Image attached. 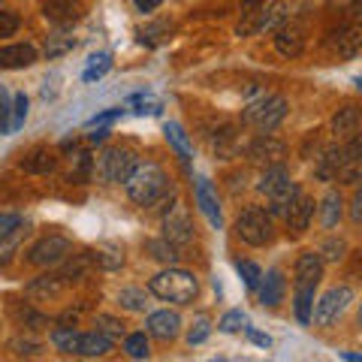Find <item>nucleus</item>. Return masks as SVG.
Segmentation results:
<instances>
[{
	"label": "nucleus",
	"instance_id": "obj_1",
	"mask_svg": "<svg viewBox=\"0 0 362 362\" xmlns=\"http://www.w3.org/2000/svg\"><path fill=\"white\" fill-rule=\"evenodd\" d=\"M323 278V257L314 254V251H305L299 254L296 259V299H293V305H296V320L302 326L311 323V308H314V290L317 284H320Z\"/></svg>",
	"mask_w": 362,
	"mask_h": 362
},
{
	"label": "nucleus",
	"instance_id": "obj_2",
	"mask_svg": "<svg viewBox=\"0 0 362 362\" xmlns=\"http://www.w3.org/2000/svg\"><path fill=\"white\" fill-rule=\"evenodd\" d=\"M124 187H127V197L136 206L148 209V206H157L169 194V178L157 163H136L127 181H124Z\"/></svg>",
	"mask_w": 362,
	"mask_h": 362
},
{
	"label": "nucleus",
	"instance_id": "obj_3",
	"mask_svg": "<svg viewBox=\"0 0 362 362\" xmlns=\"http://www.w3.org/2000/svg\"><path fill=\"white\" fill-rule=\"evenodd\" d=\"M148 290L154 293L157 299H163V302L187 305V302H194V296L199 293V281H197L194 272L169 266V269L160 272V275H154L148 281Z\"/></svg>",
	"mask_w": 362,
	"mask_h": 362
},
{
	"label": "nucleus",
	"instance_id": "obj_4",
	"mask_svg": "<svg viewBox=\"0 0 362 362\" xmlns=\"http://www.w3.org/2000/svg\"><path fill=\"white\" fill-rule=\"evenodd\" d=\"M235 235L251 247H263L275 239V221H272V214L266 209L247 206V209H242L239 218H235Z\"/></svg>",
	"mask_w": 362,
	"mask_h": 362
},
{
	"label": "nucleus",
	"instance_id": "obj_5",
	"mask_svg": "<svg viewBox=\"0 0 362 362\" xmlns=\"http://www.w3.org/2000/svg\"><path fill=\"white\" fill-rule=\"evenodd\" d=\"M290 18V6L275 0V4H257V6H245V18L239 21L235 33L239 37H254L263 30H275L278 25H284Z\"/></svg>",
	"mask_w": 362,
	"mask_h": 362
},
{
	"label": "nucleus",
	"instance_id": "obj_6",
	"mask_svg": "<svg viewBox=\"0 0 362 362\" xmlns=\"http://www.w3.org/2000/svg\"><path fill=\"white\" fill-rule=\"evenodd\" d=\"M242 118H245V124H251V127L272 133L281 121L287 118V100L281 94H263V97H257L254 103H247Z\"/></svg>",
	"mask_w": 362,
	"mask_h": 362
},
{
	"label": "nucleus",
	"instance_id": "obj_7",
	"mask_svg": "<svg viewBox=\"0 0 362 362\" xmlns=\"http://www.w3.org/2000/svg\"><path fill=\"white\" fill-rule=\"evenodd\" d=\"M354 302V290H350L347 284H335L323 293L320 299L314 302V308H311V320L314 326H332L338 317H341L347 311V305Z\"/></svg>",
	"mask_w": 362,
	"mask_h": 362
},
{
	"label": "nucleus",
	"instance_id": "obj_8",
	"mask_svg": "<svg viewBox=\"0 0 362 362\" xmlns=\"http://www.w3.org/2000/svg\"><path fill=\"white\" fill-rule=\"evenodd\" d=\"M70 254H73L70 239H64V235H42V239L28 251V263L40 266V269H54Z\"/></svg>",
	"mask_w": 362,
	"mask_h": 362
},
{
	"label": "nucleus",
	"instance_id": "obj_9",
	"mask_svg": "<svg viewBox=\"0 0 362 362\" xmlns=\"http://www.w3.org/2000/svg\"><path fill=\"white\" fill-rule=\"evenodd\" d=\"M136 163L139 160H136V154L130 148H109V151L100 154L97 169H100V175H103L106 181H112V185H124Z\"/></svg>",
	"mask_w": 362,
	"mask_h": 362
},
{
	"label": "nucleus",
	"instance_id": "obj_10",
	"mask_svg": "<svg viewBox=\"0 0 362 362\" xmlns=\"http://www.w3.org/2000/svg\"><path fill=\"white\" fill-rule=\"evenodd\" d=\"M247 157H251L257 166H275V163H284L287 145L281 142L278 136L263 133V136H257V139H251V145H247Z\"/></svg>",
	"mask_w": 362,
	"mask_h": 362
},
{
	"label": "nucleus",
	"instance_id": "obj_11",
	"mask_svg": "<svg viewBox=\"0 0 362 362\" xmlns=\"http://www.w3.org/2000/svg\"><path fill=\"white\" fill-rule=\"evenodd\" d=\"M163 239H169L175 247L194 242V223H190L185 206H173L163 214Z\"/></svg>",
	"mask_w": 362,
	"mask_h": 362
},
{
	"label": "nucleus",
	"instance_id": "obj_12",
	"mask_svg": "<svg viewBox=\"0 0 362 362\" xmlns=\"http://www.w3.org/2000/svg\"><path fill=\"white\" fill-rule=\"evenodd\" d=\"M275 49L284 54V58H299L305 52V28L299 21H284V25L275 28Z\"/></svg>",
	"mask_w": 362,
	"mask_h": 362
},
{
	"label": "nucleus",
	"instance_id": "obj_13",
	"mask_svg": "<svg viewBox=\"0 0 362 362\" xmlns=\"http://www.w3.org/2000/svg\"><path fill=\"white\" fill-rule=\"evenodd\" d=\"M197 206L199 211L206 214V221L214 226V230H221L223 226V214H221V202H218V190L209 178H199L197 181Z\"/></svg>",
	"mask_w": 362,
	"mask_h": 362
},
{
	"label": "nucleus",
	"instance_id": "obj_14",
	"mask_svg": "<svg viewBox=\"0 0 362 362\" xmlns=\"http://www.w3.org/2000/svg\"><path fill=\"white\" fill-rule=\"evenodd\" d=\"M45 21H52L54 28H70L82 18V4L78 0H49L42 6Z\"/></svg>",
	"mask_w": 362,
	"mask_h": 362
},
{
	"label": "nucleus",
	"instance_id": "obj_15",
	"mask_svg": "<svg viewBox=\"0 0 362 362\" xmlns=\"http://www.w3.org/2000/svg\"><path fill=\"white\" fill-rule=\"evenodd\" d=\"M311 218H314V199H311L308 194H302V190H299L284 221H287V226L293 230V235H302V233L311 226Z\"/></svg>",
	"mask_w": 362,
	"mask_h": 362
},
{
	"label": "nucleus",
	"instance_id": "obj_16",
	"mask_svg": "<svg viewBox=\"0 0 362 362\" xmlns=\"http://www.w3.org/2000/svg\"><path fill=\"white\" fill-rule=\"evenodd\" d=\"M257 290H259V302L263 305H272V308H275V305L284 302L287 281H284V275H281V269H269L266 275H259Z\"/></svg>",
	"mask_w": 362,
	"mask_h": 362
},
{
	"label": "nucleus",
	"instance_id": "obj_17",
	"mask_svg": "<svg viewBox=\"0 0 362 362\" xmlns=\"http://www.w3.org/2000/svg\"><path fill=\"white\" fill-rule=\"evenodd\" d=\"M145 326H148V332L154 338H160V341H173V338H178V332H181V317L175 311L163 308V311L148 314V323Z\"/></svg>",
	"mask_w": 362,
	"mask_h": 362
},
{
	"label": "nucleus",
	"instance_id": "obj_18",
	"mask_svg": "<svg viewBox=\"0 0 362 362\" xmlns=\"http://www.w3.org/2000/svg\"><path fill=\"white\" fill-rule=\"evenodd\" d=\"M37 64V49L30 42H16L0 49V66L4 70H25V66Z\"/></svg>",
	"mask_w": 362,
	"mask_h": 362
},
{
	"label": "nucleus",
	"instance_id": "obj_19",
	"mask_svg": "<svg viewBox=\"0 0 362 362\" xmlns=\"http://www.w3.org/2000/svg\"><path fill=\"white\" fill-rule=\"evenodd\" d=\"M341 160H344V145H326L314 163V175L320 181H335L338 169H341Z\"/></svg>",
	"mask_w": 362,
	"mask_h": 362
},
{
	"label": "nucleus",
	"instance_id": "obj_20",
	"mask_svg": "<svg viewBox=\"0 0 362 362\" xmlns=\"http://www.w3.org/2000/svg\"><path fill=\"white\" fill-rule=\"evenodd\" d=\"M332 45H335V52L341 54V58H356V54H359V45H362V28L356 25V21H350V25L338 28Z\"/></svg>",
	"mask_w": 362,
	"mask_h": 362
},
{
	"label": "nucleus",
	"instance_id": "obj_21",
	"mask_svg": "<svg viewBox=\"0 0 362 362\" xmlns=\"http://www.w3.org/2000/svg\"><path fill=\"white\" fill-rule=\"evenodd\" d=\"M290 173H287V166L284 163H275V166H263V178H259V194H266V197H275L281 194L287 185H290Z\"/></svg>",
	"mask_w": 362,
	"mask_h": 362
},
{
	"label": "nucleus",
	"instance_id": "obj_22",
	"mask_svg": "<svg viewBox=\"0 0 362 362\" xmlns=\"http://www.w3.org/2000/svg\"><path fill=\"white\" fill-rule=\"evenodd\" d=\"M88 257H90V266H100L106 272H115V269L124 266V251L118 245H112V242H103V245L90 247Z\"/></svg>",
	"mask_w": 362,
	"mask_h": 362
},
{
	"label": "nucleus",
	"instance_id": "obj_23",
	"mask_svg": "<svg viewBox=\"0 0 362 362\" xmlns=\"http://www.w3.org/2000/svg\"><path fill=\"white\" fill-rule=\"evenodd\" d=\"M344 218V199L338 190H326V197L320 199V223L326 226V230H332V226H338Z\"/></svg>",
	"mask_w": 362,
	"mask_h": 362
},
{
	"label": "nucleus",
	"instance_id": "obj_24",
	"mask_svg": "<svg viewBox=\"0 0 362 362\" xmlns=\"http://www.w3.org/2000/svg\"><path fill=\"white\" fill-rule=\"evenodd\" d=\"M21 169L30 175H49L58 169V157H54L49 148H37V151H30L25 160H21Z\"/></svg>",
	"mask_w": 362,
	"mask_h": 362
},
{
	"label": "nucleus",
	"instance_id": "obj_25",
	"mask_svg": "<svg viewBox=\"0 0 362 362\" xmlns=\"http://www.w3.org/2000/svg\"><path fill=\"white\" fill-rule=\"evenodd\" d=\"M109 350H112V338L94 329V332H82L76 356H106Z\"/></svg>",
	"mask_w": 362,
	"mask_h": 362
},
{
	"label": "nucleus",
	"instance_id": "obj_26",
	"mask_svg": "<svg viewBox=\"0 0 362 362\" xmlns=\"http://www.w3.org/2000/svg\"><path fill=\"white\" fill-rule=\"evenodd\" d=\"M332 133L338 139H350L354 133H359V109L356 106H344L335 112L332 118Z\"/></svg>",
	"mask_w": 362,
	"mask_h": 362
},
{
	"label": "nucleus",
	"instance_id": "obj_27",
	"mask_svg": "<svg viewBox=\"0 0 362 362\" xmlns=\"http://www.w3.org/2000/svg\"><path fill=\"white\" fill-rule=\"evenodd\" d=\"M163 133H166V139H169V145L175 148V154L181 157V163H190V157H194V145H190V139H187V133L181 130V124H175V121H169L166 127H163Z\"/></svg>",
	"mask_w": 362,
	"mask_h": 362
},
{
	"label": "nucleus",
	"instance_id": "obj_28",
	"mask_svg": "<svg viewBox=\"0 0 362 362\" xmlns=\"http://www.w3.org/2000/svg\"><path fill=\"white\" fill-rule=\"evenodd\" d=\"M73 49H76V37L73 33H66V28H58L52 37H45V58L49 61L61 58V54L73 52Z\"/></svg>",
	"mask_w": 362,
	"mask_h": 362
},
{
	"label": "nucleus",
	"instance_id": "obj_29",
	"mask_svg": "<svg viewBox=\"0 0 362 362\" xmlns=\"http://www.w3.org/2000/svg\"><path fill=\"white\" fill-rule=\"evenodd\" d=\"M299 185L296 181H290V185L281 190V194H275V197H269V214L272 218H287V211H290V206H293V199H296V194H299Z\"/></svg>",
	"mask_w": 362,
	"mask_h": 362
},
{
	"label": "nucleus",
	"instance_id": "obj_30",
	"mask_svg": "<svg viewBox=\"0 0 362 362\" xmlns=\"http://www.w3.org/2000/svg\"><path fill=\"white\" fill-rule=\"evenodd\" d=\"M211 151L221 157H235L239 154V136L233 127H223L218 136H211Z\"/></svg>",
	"mask_w": 362,
	"mask_h": 362
},
{
	"label": "nucleus",
	"instance_id": "obj_31",
	"mask_svg": "<svg viewBox=\"0 0 362 362\" xmlns=\"http://www.w3.org/2000/svg\"><path fill=\"white\" fill-rule=\"evenodd\" d=\"M109 70H112V54L109 52H97V54H90L88 58V66H85L82 78L85 82H97V78H103Z\"/></svg>",
	"mask_w": 362,
	"mask_h": 362
},
{
	"label": "nucleus",
	"instance_id": "obj_32",
	"mask_svg": "<svg viewBox=\"0 0 362 362\" xmlns=\"http://www.w3.org/2000/svg\"><path fill=\"white\" fill-rule=\"evenodd\" d=\"M64 284H66V281L58 275V272H54V275H42L37 281H30L28 293H30V296H54V293H61Z\"/></svg>",
	"mask_w": 362,
	"mask_h": 362
},
{
	"label": "nucleus",
	"instance_id": "obj_33",
	"mask_svg": "<svg viewBox=\"0 0 362 362\" xmlns=\"http://www.w3.org/2000/svg\"><path fill=\"white\" fill-rule=\"evenodd\" d=\"M78 338L82 332H76L73 326H58V329L52 332V344L61 350V354H76L78 350Z\"/></svg>",
	"mask_w": 362,
	"mask_h": 362
},
{
	"label": "nucleus",
	"instance_id": "obj_34",
	"mask_svg": "<svg viewBox=\"0 0 362 362\" xmlns=\"http://www.w3.org/2000/svg\"><path fill=\"white\" fill-rule=\"evenodd\" d=\"M90 169H94V157H90V151H76L73 154V166H70V181L85 185V181L90 178Z\"/></svg>",
	"mask_w": 362,
	"mask_h": 362
},
{
	"label": "nucleus",
	"instance_id": "obj_35",
	"mask_svg": "<svg viewBox=\"0 0 362 362\" xmlns=\"http://www.w3.org/2000/svg\"><path fill=\"white\" fill-rule=\"evenodd\" d=\"M118 305L127 311H145V305H148V293L139 290V287H124L118 293Z\"/></svg>",
	"mask_w": 362,
	"mask_h": 362
},
{
	"label": "nucleus",
	"instance_id": "obj_36",
	"mask_svg": "<svg viewBox=\"0 0 362 362\" xmlns=\"http://www.w3.org/2000/svg\"><path fill=\"white\" fill-rule=\"evenodd\" d=\"M145 247H148V254H151L154 259H160V263H169V266H173L175 259H178V247L169 242V239H151Z\"/></svg>",
	"mask_w": 362,
	"mask_h": 362
},
{
	"label": "nucleus",
	"instance_id": "obj_37",
	"mask_svg": "<svg viewBox=\"0 0 362 362\" xmlns=\"http://www.w3.org/2000/svg\"><path fill=\"white\" fill-rule=\"evenodd\" d=\"M13 311H16V320H18V323H25L28 329H42V326L49 323V320H45V314L33 311L30 305H21V302H16V308H13Z\"/></svg>",
	"mask_w": 362,
	"mask_h": 362
},
{
	"label": "nucleus",
	"instance_id": "obj_38",
	"mask_svg": "<svg viewBox=\"0 0 362 362\" xmlns=\"http://www.w3.org/2000/svg\"><path fill=\"white\" fill-rule=\"evenodd\" d=\"M124 350H127L130 359H148V338H145V332H133L124 338Z\"/></svg>",
	"mask_w": 362,
	"mask_h": 362
},
{
	"label": "nucleus",
	"instance_id": "obj_39",
	"mask_svg": "<svg viewBox=\"0 0 362 362\" xmlns=\"http://www.w3.org/2000/svg\"><path fill=\"white\" fill-rule=\"evenodd\" d=\"M344 254H347V242L344 239H335V235H329V239L323 242V247H320L323 263H341Z\"/></svg>",
	"mask_w": 362,
	"mask_h": 362
},
{
	"label": "nucleus",
	"instance_id": "obj_40",
	"mask_svg": "<svg viewBox=\"0 0 362 362\" xmlns=\"http://www.w3.org/2000/svg\"><path fill=\"white\" fill-rule=\"evenodd\" d=\"M21 233H25V230L18 226V230H13L9 235H4V239H0V266H6L9 259H13V254L18 251V245H21Z\"/></svg>",
	"mask_w": 362,
	"mask_h": 362
},
{
	"label": "nucleus",
	"instance_id": "obj_41",
	"mask_svg": "<svg viewBox=\"0 0 362 362\" xmlns=\"http://www.w3.org/2000/svg\"><path fill=\"white\" fill-rule=\"evenodd\" d=\"M94 326H97V332H103L109 338H121L124 335V323L118 320V317H112V314H97Z\"/></svg>",
	"mask_w": 362,
	"mask_h": 362
},
{
	"label": "nucleus",
	"instance_id": "obj_42",
	"mask_svg": "<svg viewBox=\"0 0 362 362\" xmlns=\"http://www.w3.org/2000/svg\"><path fill=\"white\" fill-rule=\"evenodd\" d=\"M245 323H247V317L242 311H226L221 317V323H218V329L226 332V335H235V332H242L245 329Z\"/></svg>",
	"mask_w": 362,
	"mask_h": 362
},
{
	"label": "nucleus",
	"instance_id": "obj_43",
	"mask_svg": "<svg viewBox=\"0 0 362 362\" xmlns=\"http://www.w3.org/2000/svg\"><path fill=\"white\" fill-rule=\"evenodd\" d=\"M130 106H136L133 112H139V115H145V112H148V115H157V112L163 109L160 100L151 97V94H133L130 97Z\"/></svg>",
	"mask_w": 362,
	"mask_h": 362
},
{
	"label": "nucleus",
	"instance_id": "obj_44",
	"mask_svg": "<svg viewBox=\"0 0 362 362\" xmlns=\"http://www.w3.org/2000/svg\"><path fill=\"white\" fill-rule=\"evenodd\" d=\"M235 269H239V275L245 278V287H247V290H257L259 275H263V272H259V266L251 263V259H239V263H235Z\"/></svg>",
	"mask_w": 362,
	"mask_h": 362
},
{
	"label": "nucleus",
	"instance_id": "obj_45",
	"mask_svg": "<svg viewBox=\"0 0 362 362\" xmlns=\"http://www.w3.org/2000/svg\"><path fill=\"white\" fill-rule=\"evenodd\" d=\"M28 118V94L21 90V94L13 97V121H9V130H18L21 124Z\"/></svg>",
	"mask_w": 362,
	"mask_h": 362
},
{
	"label": "nucleus",
	"instance_id": "obj_46",
	"mask_svg": "<svg viewBox=\"0 0 362 362\" xmlns=\"http://www.w3.org/2000/svg\"><path fill=\"white\" fill-rule=\"evenodd\" d=\"M209 332H211V320L209 317H197V323L190 326V332H187V344L194 347V344H202L209 338Z\"/></svg>",
	"mask_w": 362,
	"mask_h": 362
},
{
	"label": "nucleus",
	"instance_id": "obj_47",
	"mask_svg": "<svg viewBox=\"0 0 362 362\" xmlns=\"http://www.w3.org/2000/svg\"><path fill=\"white\" fill-rule=\"evenodd\" d=\"M9 115H13V103H9L6 88H0V136L9 133Z\"/></svg>",
	"mask_w": 362,
	"mask_h": 362
},
{
	"label": "nucleus",
	"instance_id": "obj_48",
	"mask_svg": "<svg viewBox=\"0 0 362 362\" xmlns=\"http://www.w3.org/2000/svg\"><path fill=\"white\" fill-rule=\"evenodd\" d=\"M21 18L16 13H6V9H0V37H13V33L18 30Z\"/></svg>",
	"mask_w": 362,
	"mask_h": 362
},
{
	"label": "nucleus",
	"instance_id": "obj_49",
	"mask_svg": "<svg viewBox=\"0 0 362 362\" xmlns=\"http://www.w3.org/2000/svg\"><path fill=\"white\" fill-rule=\"evenodd\" d=\"M9 347H13L18 356H37L40 350H42V344H40V341H30V338H16V341L9 344Z\"/></svg>",
	"mask_w": 362,
	"mask_h": 362
},
{
	"label": "nucleus",
	"instance_id": "obj_50",
	"mask_svg": "<svg viewBox=\"0 0 362 362\" xmlns=\"http://www.w3.org/2000/svg\"><path fill=\"white\" fill-rule=\"evenodd\" d=\"M18 226H21V214H16V211H0V239L9 235L13 230H18Z\"/></svg>",
	"mask_w": 362,
	"mask_h": 362
},
{
	"label": "nucleus",
	"instance_id": "obj_51",
	"mask_svg": "<svg viewBox=\"0 0 362 362\" xmlns=\"http://www.w3.org/2000/svg\"><path fill=\"white\" fill-rule=\"evenodd\" d=\"M160 33H169V25H166V21H160V25H151V28L139 30V40H142V42H148V45H154V42H160V40H163Z\"/></svg>",
	"mask_w": 362,
	"mask_h": 362
},
{
	"label": "nucleus",
	"instance_id": "obj_52",
	"mask_svg": "<svg viewBox=\"0 0 362 362\" xmlns=\"http://www.w3.org/2000/svg\"><path fill=\"white\" fill-rule=\"evenodd\" d=\"M350 221H354V223L362 221V194H359V190L354 194V202H350Z\"/></svg>",
	"mask_w": 362,
	"mask_h": 362
},
{
	"label": "nucleus",
	"instance_id": "obj_53",
	"mask_svg": "<svg viewBox=\"0 0 362 362\" xmlns=\"http://www.w3.org/2000/svg\"><path fill=\"white\" fill-rule=\"evenodd\" d=\"M247 329V338H251L254 344H259V347H272V338L266 335V332H257V329H251V326H245Z\"/></svg>",
	"mask_w": 362,
	"mask_h": 362
},
{
	"label": "nucleus",
	"instance_id": "obj_54",
	"mask_svg": "<svg viewBox=\"0 0 362 362\" xmlns=\"http://www.w3.org/2000/svg\"><path fill=\"white\" fill-rule=\"evenodd\" d=\"M118 115H121V109H109V112H100V115H94V118L88 121V124H90V127H97V124H106V121L118 118Z\"/></svg>",
	"mask_w": 362,
	"mask_h": 362
},
{
	"label": "nucleus",
	"instance_id": "obj_55",
	"mask_svg": "<svg viewBox=\"0 0 362 362\" xmlns=\"http://www.w3.org/2000/svg\"><path fill=\"white\" fill-rule=\"evenodd\" d=\"M332 9H338V13H347V9H356L359 0H326Z\"/></svg>",
	"mask_w": 362,
	"mask_h": 362
},
{
	"label": "nucleus",
	"instance_id": "obj_56",
	"mask_svg": "<svg viewBox=\"0 0 362 362\" xmlns=\"http://www.w3.org/2000/svg\"><path fill=\"white\" fill-rule=\"evenodd\" d=\"M160 4H163V0H133V6L139 9V13H154Z\"/></svg>",
	"mask_w": 362,
	"mask_h": 362
},
{
	"label": "nucleus",
	"instance_id": "obj_57",
	"mask_svg": "<svg viewBox=\"0 0 362 362\" xmlns=\"http://www.w3.org/2000/svg\"><path fill=\"white\" fill-rule=\"evenodd\" d=\"M106 136H109V130H97V133L88 136V142H90V145H100V142H106Z\"/></svg>",
	"mask_w": 362,
	"mask_h": 362
},
{
	"label": "nucleus",
	"instance_id": "obj_58",
	"mask_svg": "<svg viewBox=\"0 0 362 362\" xmlns=\"http://www.w3.org/2000/svg\"><path fill=\"white\" fill-rule=\"evenodd\" d=\"M257 4H266V0H245V6H257Z\"/></svg>",
	"mask_w": 362,
	"mask_h": 362
}]
</instances>
